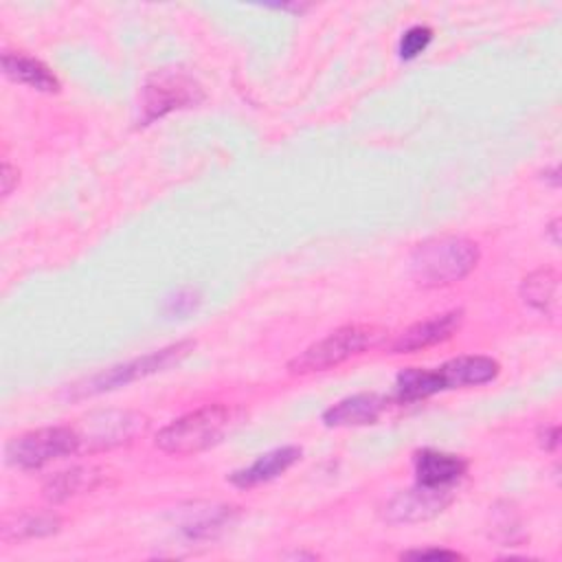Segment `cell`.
<instances>
[{
    "label": "cell",
    "mask_w": 562,
    "mask_h": 562,
    "mask_svg": "<svg viewBox=\"0 0 562 562\" xmlns=\"http://www.w3.org/2000/svg\"><path fill=\"white\" fill-rule=\"evenodd\" d=\"M244 417L246 413L239 406L206 404L162 426L156 435V446L169 454H195L220 443Z\"/></svg>",
    "instance_id": "obj_1"
},
{
    "label": "cell",
    "mask_w": 562,
    "mask_h": 562,
    "mask_svg": "<svg viewBox=\"0 0 562 562\" xmlns=\"http://www.w3.org/2000/svg\"><path fill=\"white\" fill-rule=\"evenodd\" d=\"M479 263V246L465 237L441 235L415 246L411 272L419 285H450L468 277Z\"/></svg>",
    "instance_id": "obj_2"
},
{
    "label": "cell",
    "mask_w": 562,
    "mask_h": 562,
    "mask_svg": "<svg viewBox=\"0 0 562 562\" xmlns=\"http://www.w3.org/2000/svg\"><path fill=\"white\" fill-rule=\"evenodd\" d=\"M195 342L193 340H180L176 345H169V347H162V349H156L151 353H145L140 358H134V360H127V362H121V364H114L110 369H103L77 384H72L68 389V397L72 400H81V397H90V395H99V393H105V391H112V389H119V386H125L134 380H140V378H147L151 373H158V371H165L173 364H178L184 356H189V351H193Z\"/></svg>",
    "instance_id": "obj_3"
},
{
    "label": "cell",
    "mask_w": 562,
    "mask_h": 562,
    "mask_svg": "<svg viewBox=\"0 0 562 562\" xmlns=\"http://www.w3.org/2000/svg\"><path fill=\"white\" fill-rule=\"evenodd\" d=\"M384 336V329L375 325H345L301 351L294 360H290L288 369L292 373H314L338 367L345 360L378 347Z\"/></svg>",
    "instance_id": "obj_4"
},
{
    "label": "cell",
    "mask_w": 562,
    "mask_h": 562,
    "mask_svg": "<svg viewBox=\"0 0 562 562\" xmlns=\"http://www.w3.org/2000/svg\"><path fill=\"white\" fill-rule=\"evenodd\" d=\"M81 450V439L72 426H48L24 432L7 446V461L20 470H37L46 463Z\"/></svg>",
    "instance_id": "obj_5"
},
{
    "label": "cell",
    "mask_w": 562,
    "mask_h": 562,
    "mask_svg": "<svg viewBox=\"0 0 562 562\" xmlns=\"http://www.w3.org/2000/svg\"><path fill=\"white\" fill-rule=\"evenodd\" d=\"M200 99H202V90L191 77L173 70H160V72H154L143 86L140 119L143 123H151L173 110L189 108Z\"/></svg>",
    "instance_id": "obj_6"
},
{
    "label": "cell",
    "mask_w": 562,
    "mask_h": 562,
    "mask_svg": "<svg viewBox=\"0 0 562 562\" xmlns=\"http://www.w3.org/2000/svg\"><path fill=\"white\" fill-rule=\"evenodd\" d=\"M147 428V417L130 411H105L86 417L77 428L81 450H103L132 441Z\"/></svg>",
    "instance_id": "obj_7"
},
{
    "label": "cell",
    "mask_w": 562,
    "mask_h": 562,
    "mask_svg": "<svg viewBox=\"0 0 562 562\" xmlns=\"http://www.w3.org/2000/svg\"><path fill=\"white\" fill-rule=\"evenodd\" d=\"M452 487H428L417 483L415 487L395 494L384 505V518L393 525L422 522L441 514L452 503Z\"/></svg>",
    "instance_id": "obj_8"
},
{
    "label": "cell",
    "mask_w": 562,
    "mask_h": 562,
    "mask_svg": "<svg viewBox=\"0 0 562 562\" xmlns=\"http://www.w3.org/2000/svg\"><path fill=\"white\" fill-rule=\"evenodd\" d=\"M463 321V312L461 310H450L443 314H437L432 318L419 321L415 325H411L406 331H402L391 349L393 353H411V351H419L426 347H432L437 342L448 340L461 325Z\"/></svg>",
    "instance_id": "obj_9"
},
{
    "label": "cell",
    "mask_w": 562,
    "mask_h": 562,
    "mask_svg": "<svg viewBox=\"0 0 562 562\" xmlns=\"http://www.w3.org/2000/svg\"><path fill=\"white\" fill-rule=\"evenodd\" d=\"M501 367L494 358L487 356H461L443 362L435 369L441 391L461 389V386H479L492 382L498 375Z\"/></svg>",
    "instance_id": "obj_10"
},
{
    "label": "cell",
    "mask_w": 562,
    "mask_h": 562,
    "mask_svg": "<svg viewBox=\"0 0 562 562\" xmlns=\"http://www.w3.org/2000/svg\"><path fill=\"white\" fill-rule=\"evenodd\" d=\"M389 400L378 393H356L338 404L329 406L323 413L325 426L334 428H347V426H367L380 419V415L386 411Z\"/></svg>",
    "instance_id": "obj_11"
},
{
    "label": "cell",
    "mask_w": 562,
    "mask_h": 562,
    "mask_svg": "<svg viewBox=\"0 0 562 562\" xmlns=\"http://www.w3.org/2000/svg\"><path fill=\"white\" fill-rule=\"evenodd\" d=\"M468 470L465 459L441 450H419L415 454V476L419 485L452 487Z\"/></svg>",
    "instance_id": "obj_12"
},
{
    "label": "cell",
    "mask_w": 562,
    "mask_h": 562,
    "mask_svg": "<svg viewBox=\"0 0 562 562\" xmlns=\"http://www.w3.org/2000/svg\"><path fill=\"white\" fill-rule=\"evenodd\" d=\"M299 459H301L299 446L274 448V450L257 457L250 465L235 470L231 474V483L237 487H252L259 483H268V481L281 476L285 470H290Z\"/></svg>",
    "instance_id": "obj_13"
},
{
    "label": "cell",
    "mask_w": 562,
    "mask_h": 562,
    "mask_svg": "<svg viewBox=\"0 0 562 562\" xmlns=\"http://www.w3.org/2000/svg\"><path fill=\"white\" fill-rule=\"evenodd\" d=\"M2 70L9 79L35 88L40 92H57L59 79L55 72L40 59L24 55V53H4L2 55Z\"/></svg>",
    "instance_id": "obj_14"
},
{
    "label": "cell",
    "mask_w": 562,
    "mask_h": 562,
    "mask_svg": "<svg viewBox=\"0 0 562 562\" xmlns=\"http://www.w3.org/2000/svg\"><path fill=\"white\" fill-rule=\"evenodd\" d=\"M101 479H103V474H101L99 468H94V465H75L70 470H64V472H57L55 476H50L44 483V496L53 503H61L70 496L94 490L101 483Z\"/></svg>",
    "instance_id": "obj_15"
},
{
    "label": "cell",
    "mask_w": 562,
    "mask_h": 562,
    "mask_svg": "<svg viewBox=\"0 0 562 562\" xmlns=\"http://www.w3.org/2000/svg\"><path fill=\"white\" fill-rule=\"evenodd\" d=\"M520 294L527 305L542 314H555L558 310V272L540 268L522 279Z\"/></svg>",
    "instance_id": "obj_16"
},
{
    "label": "cell",
    "mask_w": 562,
    "mask_h": 562,
    "mask_svg": "<svg viewBox=\"0 0 562 562\" xmlns=\"http://www.w3.org/2000/svg\"><path fill=\"white\" fill-rule=\"evenodd\" d=\"M441 391L435 369H404L395 380V397L400 402H419Z\"/></svg>",
    "instance_id": "obj_17"
},
{
    "label": "cell",
    "mask_w": 562,
    "mask_h": 562,
    "mask_svg": "<svg viewBox=\"0 0 562 562\" xmlns=\"http://www.w3.org/2000/svg\"><path fill=\"white\" fill-rule=\"evenodd\" d=\"M59 518L53 514H22L13 525L4 527V536L15 538H31V536H46L57 531Z\"/></svg>",
    "instance_id": "obj_18"
},
{
    "label": "cell",
    "mask_w": 562,
    "mask_h": 562,
    "mask_svg": "<svg viewBox=\"0 0 562 562\" xmlns=\"http://www.w3.org/2000/svg\"><path fill=\"white\" fill-rule=\"evenodd\" d=\"M432 42V29L426 24H415L408 31H404L402 40H400V57L402 59H415L417 55H422L428 44Z\"/></svg>",
    "instance_id": "obj_19"
},
{
    "label": "cell",
    "mask_w": 562,
    "mask_h": 562,
    "mask_svg": "<svg viewBox=\"0 0 562 562\" xmlns=\"http://www.w3.org/2000/svg\"><path fill=\"white\" fill-rule=\"evenodd\" d=\"M457 558H461V553L450 551V549H437V547L402 553V560H457Z\"/></svg>",
    "instance_id": "obj_20"
},
{
    "label": "cell",
    "mask_w": 562,
    "mask_h": 562,
    "mask_svg": "<svg viewBox=\"0 0 562 562\" xmlns=\"http://www.w3.org/2000/svg\"><path fill=\"white\" fill-rule=\"evenodd\" d=\"M13 182H18V171H15L9 162H4V165H2V193H4V195L11 193Z\"/></svg>",
    "instance_id": "obj_21"
},
{
    "label": "cell",
    "mask_w": 562,
    "mask_h": 562,
    "mask_svg": "<svg viewBox=\"0 0 562 562\" xmlns=\"http://www.w3.org/2000/svg\"><path fill=\"white\" fill-rule=\"evenodd\" d=\"M558 437H560L558 426H551V428H547V430L542 432L540 443H542L547 450H553V448H558Z\"/></svg>",
    "instance_id": "obj_22"
}]
</instances>
